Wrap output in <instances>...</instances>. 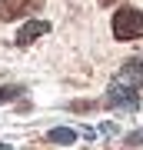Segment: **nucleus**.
Segmentation results:
<instances>
[{
  "label": "nucleus",
  "mask_w": 143,
  "mask_h": 150,
  "mask_svg": "<svg viewBox=\"0 0 143 150\" xmlns=\"http://www.w3.org/2000/svg\"><path fill=\"white\" fill-rule=\"evenodd\" d=\"M140 87H143V60H127V67L110 80L106 107H113V110H137L140 107Z\"/></svg>",
  "instance_id": "obj_1"
},
{
  "label": "nucleus",
  "mask_w": 143,
  "mask_h": 150,
  "mask_svg": "<svg viewBox=\"0 0 143 150\" xmlns=\"http://www.w3.org/2000/svg\"><path fill=\"white\" fill-rule=\"evenodd\" d=\"M113 37L117 40H140L143 37V13L137 7H120L113 13Z\"/></svg>",
  "instance_id": "obj_2"
},
{
  "label": "nucleus",
  "mask_w": 143,
  "mask_h": 150,
  "mask_svg": "<svg viewBox=\"0 0 143 150\" xmlns=\"http://www.w3.org/2000/svg\"><path fill=\"white\" fill-rule=\"evenodd\" d=\"M43 0H0V20H17V17L37 13Z\"/></svg>",
  "instance_id": "obj_3"
},
{
  "label": "nucleus",
  "mask_w": 143,
  "mask_h": 150,
  "mask_svg": "<svg viewBox=\"0 0 143 150\" xmlns=\"http://www.w3.org/2000/svg\"><path fill=\"white\" fill-rule=\"evenodd\" d=\"M43 33H50V23L47 20H30V23H23L20 33H17V47H30L37 37H43Z\"/></svg>",
  "instance_id": "obj_4"
},
{
  "label": "nucleus",
  "mask_w": 143,
  "mask_h": 150,
  "mask_svg": "<svg viewBox=\"0 0 143 150\" xmlns=\"http://www.w3.org/2000/svg\"><path fill=\"white\" fill-rule=\"evenodd\" d=\"M47 140L50 144H63V147H70L77 140V130H70V127H53L50 134H47Z\"/></svg>",
  "instance_id": "obj_5"
},
{
  "label": "nucleus",
  "mask_w": 143,
  "mask_h": 150,
  "mask_svg": "<svg viewBox=\"0 0 143 150\" xmlns=\"http://www.w3.org/2000/svg\"><path fill=\"white\" fill-rule=\"evenodd\" d=\"M20 93H23L20 83H7V87H0V103H10V100H17Z\"/></svg>",
  "instance_id": "obj_6"
},
{
  "label": "nucleus",
  "mask_w": 143,
  "mask_h": 150,
  "mask_svg": "<svg viewBox=\"0 0 143 150\" xmlns=\"http://www.w3.org/2000/svg\"><path fill=\"white\" fill-rule=\"evenodd\" d=\"M143 144V130H133V134H127V147H140Z\"/></svg>",
  "instance_id": "obj_7"
},
{
  "label": "nucleus",
  "mask_w": 143,
  "mask_h": 150,
  "mask_svg": "<svg viewBox=\"0 0 143 150\" xmlns=\"http://www.w3.org/2000/svg\"><path fill=\"white\" fill-rule=\"evenodd\" d=\"M110 4H113V0H100V7H110Z\"/></svg>",
  "instance_id": "obj_8"
},
{
  "label": "nucleus",
  "mask_w": 143,
  "mask_h": 150,
  "mask_svg": "<svg viewBox=\"0 0 143 150\" xmlns=\"http://www.w3.org/2000/svg\"><path fill=\"white\" fill-rule=\"evenodd\" d=\"M0 150H10V147H7V144H0Z\"/></svg>",
  "instance_id": "obj_9"
}]
</instances>
